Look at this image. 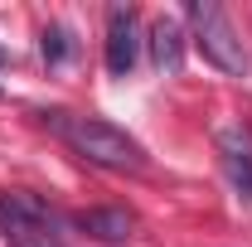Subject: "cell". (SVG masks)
I'll use <instances>...</instances> for the list:
<instances>
[{
	"label": "cell",
	"instance_id": "obj_1",
	"mask_svg": "<svg viewBox=\"0 0 252 247\" xmlns=\"http://www.w3.org/2000/svg\"><path fill=\"white\" fill-rule=\"evenodd\" d=\"M44 122L54 126L83 160H93V165H102V170H141V165H146V151L126 136L122 126H112V122H97V117H68V112H49Z\"/></svg>",
	"mask_w": 252,
	"mask_h": 247
},
{
	"label": "cell",
	"instance_id": "obj_2",
	"mask_svg": "<svg viewBox=\"0 0 252 247\" xmlns=\"http://www.w3.org/2000/svg\"><path fill=\"white\" fill-rule=\"evenodd\" d=\"M189 20H194V44L204 49V59L214 63L228 78H243L248 73V49L233 30V20L223 15V5L214 0H189Z\"/></svg>",
	"mask_w": 252,
	"mask_h": 247
},
{
	"label": "cell",
	"instance_id": "obj_3",
	"mask_svg": "<svg viewBox=\"0 0 252 247\" xmlns=\"http://www.w3.org/2000/svg\"><path fill=\"white\" fill-rule=\"evenodd\" d=\"M0 238L10 247H63L54 214L34 194H0Z\"/></svg>",
	"mask_w": 252,
	"mask_h": 247
},
{
	"label": "cell",
	"instance_id": "obj_4",
	"mask_svg": "<svg viewBox=\"0 0 252 247\" xmlns=\"http://www.w3.org/2000/svg\"><path fill=\"white\" fill-rule=\"evenodd\" d=\"M141 59V25H136V10L131 5H112L107 10V73L126 78Z\"/></svg>",
	"mask_w": 252,
	"mask_h": 247
},
{
	"label": "cell",
	"instance_id": "obj_5",
	"mask_svg": "<svg viewBox=\"0 0 252 247\" xmlns=\"http://www.w3.org/2000/svg\"><path fill=\"white\" fill-rule=\"evenodd\" d=\"M219 155H223V170L238 189V199L252 204V131L243 126H223L219 131Z\"/></svg>",
	"mask_w": 252,
	"mask_h": 247
},
{
	"label": "cell",
	"instance_id": "obj_6",
	"mask_svg": "<svg viewBox=\"0 0 252 247\" xmlns=\"http://www.w3.org/2000/svg\"><path fill=\"white\" fill-rule=\"evenodd\" d=\"M73 228L88 233L93 243H126L136 233V218L126 209H78L73 214Z\"/></svg>",
	"mask_w": 252,
	"mask_h": 247
},
{
	"label": "cell",
	"instance_id": "obj_7",
	"mask_svg": "<svg viewBox=\"0 0 252 247\" xmlns=\"http://www.w3.org/2000/svg\"><path fill=\"white\" fill-rule=\"evenodd\" d=\"M151 59H156L160 73H180L185 68V30H180V20H156L151 25Z\"/></svg>",
	"mask_w": 252,
	"mask_h": 247
},
{
	"label": "cell",
	"instance_id": "obj_8",
	"mask_svg": "<svg viewBox=\"0 0 252 247\" xmlns=\"http://www.w3.org/2000/svg\"><path fill=\"white\" fill-rule=\"evenodd\" d=\"M68 49H73V44H68V30H63V25H49V30H44V59H49V63H63Z\"/></svg>",
	"mask_w": 252,
	"mask_h": 247
}]
</instances>
